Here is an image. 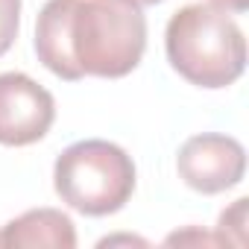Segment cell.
<instances>
[{
	"label": "cell",
	"mask_w": 249,
	"mask_h": 249,
	"mask_svg": "<svg viewBox=\"0 0 249 249\" xmlns=\"http://www.w3.org/2000/svg\"><path fill=\"white\" fill-rule=\"evenodd\" d=\"M147 50V18L132 0H47L36 21V56L65 82L120 79Z\"/></svg>",
	"instance_id": "cell-1"
},
{
	"label": "cell",
	"mask_w": 249,
	"mask_h": 249,
	"mask_svg": "<svg viewBox=\"0 0 249 249\" xmlns=\"http://www.w3.org/2000/svg\"><path fill=\"white\" fill-rule=\"evenodd\" d=\"M170 68L199 88H226L246 71V38L234 18L214 3H188L167 21Z\"/></svg>",
	"instance_id": "cell-2"
},
{
	"label": "cell",
	"mask_w": 249,
	"mask_h": 249,
	"mask_svg": "<svg viewBox=\"0 0 249 249\" xmlns=\"http://www.w3.org/2000/svg\"><path fill=\"white\" fill-rule=\"evenodd\" d=\"M53 188L65 205L88 217H106L126 205L135 194L132 156L103 138L76 141L56 159Z\"/></svg>",
	"instance_id": "cell-3"
},
{
	"label": "cell",
	"mask_w": 249,
	"mask_h": 249,
	"mask_svg": "<svg viewBox=\"0 0 249 249\" xmlns=\"http://www.w3.org/2000/svg\"><path fill=\"white\" fill-rule=\"evenodd\" d=\"M56 120L53 94L21 71L0 73V144L30 147L41 141Z\"/></svg>",
	"instance_id": "cell-4"
},
{
	"label": "cell",
	"mask_w": 249,
	"mask_h": 249,
	"mask_svg": "<svg viewBox=\"0 0 249 249\" xmlns=\"http://www.w3.org/2000/svg\"><path fill=\"white\" fill-rule=\"evenodd\" d=\"M179 179L199 194H223L243 182L246 150L237 138L220 132H202L188 138L176 156Z\"/></svg>",
	"instance_id": "cell-5"
},
{
	"label": "cell",
	"mask_w": 249,
	"mask_h": 249,
	"mask_svg": "<svg viewBox=\"0 0 249 249\" xmlns=\"http://www.w3.org/2000/svg\"><path fill=\"white\" fill-rule=\"evenodd\" d=\"M0 246H30V249H73L76 229L73 220L59 208H33L9 220L0 229Z\"/></svg>",
	"instance_id": "cell-6"
},
{
	"label": "cell",
	"mask_w": 249,
	"mask_h": 249,
	"mask_svg": "<svg viewBox=\"0 0 249 249\" xmlns=\"http://www.w3.org/2000/svg\"><path fill=\"white\" fill-rule=\"evenodd\" d=\"M18 27H21V0H0V56L15 44Z\"/></svg>",
	"instance_id": "cell-7"
},
{
	"label": "cell",
	"mask_w": 249,
	"mask_h": 249,
	"mask_svg": "<svg viewBox=\"0 0 249 249\" xmlns=\"http://www.w3.org/2000/svg\"><path fill=\"white\" fill-rule=\"evenodd\" d=\"M246 205H249V199L240 196V199H234L231 208H226L220 214V229L229 226V231H231L229 234V243H234V246H243L246 243V237H243V231H246Z\"/></svg>",
	"instance_id": "cell-8"
},
{
	"label": "cell",
	"mask_w": 249,
	"mask_h": 249,
	"mask_svg": "<svg viewBox=\"0 0 249 249\" xmlns=\"http://www.w3.org/2000/svg\"><path fill=\"white\" fill-rule=\"evenodd\" d=\"M167 246H182V243H208V246H217V243H226L220 234H205V231H199V229H188V231H176V234H170L167 240H164Z\"/></svg>",
	"instance_id": "cell-9"
},
{
	"label": "cell",
	"mask_w": 249,
	"mask_h": 249,
	"mask_svg": "<svg viewBox=\"0 0 249 249\" xmlns=\"http://www.w3.org/2000/svg\"><path fill=\"white\" fill-rule=\"evenodd\" d=\"M211 3L226 9V12H246L249 9V0H211Z\"/></svg>",
	"instance_id": "cell-10"
},
{
	"label": "cell",
	"mask_w": 249,
	"mask_h": 249,
	"mask_svg": "<svg viewBox=\"0 0 249 249\" xmlns=\"http://www.w3.org/2000/svg\"><path fill=\"white\" fill-rule=\"evenodd\" d=\"M132 3H138V6H156V3H161V0H132Z\"/></svg>",
	"instance_id": "cell-11"
}]
</instances>
